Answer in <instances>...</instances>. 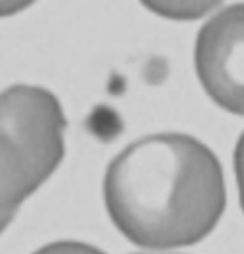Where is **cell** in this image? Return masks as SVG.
<instances>
[{
	"label": "cell",
	"instance_id": "6",
	"mask_svg": "<svg viewBox=\"0 0 244 254\" xmlns=\"http://www.w3.org/2000/svg\"><path fill=\"white\" fill-rule=\"evenodd\" d=\"M233 166H235V176H237V186H239V199H241V206L244 210V132L235 145Z\"/></svg>",
	"mask_w": 244,
	"mask_h": 254
},
{
	"label": "cell",
	"instance_id": "3",
	"mask_svg": "<svg viewBox=\"0 0 244 254\" xmlns=\"http://www.w3.org/2000/svg\"><path fill=\"white\" fill-rule=\"evenodd\" d=\"M195 69L212 102L244 117V2L219 10L200 27Z\"/></svg>",
	"mask_w": 244,
	"mask_h": 254
},
{
	"label": "cell",
	"instance_id": "8",
	"mask_svg": "<svg viewBox=\"0 0 244 254\" xmlns=\"http://www.w3.org/2000/svg\"><path fill=\"white\" fill-rule=\"evenodd\" d=\"M17 210H6V212H0V233L12 224V220L15 218Z\"/></svg>",
	"mask_w": 244,
	"mask_h": 254
},
{
	"label": "cell",
	"instance_id": "5",
	"mask_svg": "<svg viewBox=\"0 0 244 254\" xmlns=\"http://www.w3.org/2000/svg\"><path fill=\"white\" fill-rule=\"evenodd\" d=\"M33 254H107L98 247H92L88 243L80 241H55L39 249Z\"/></svg>",
	"mask_w": 244,
	"mask_h": 254
},
{
	"label": "cell",
	"instance_id": "7",
	"mask_svg": "<svg viewBox=\"0 0 244 254\" xmlns=\"http://www.w3.org/2000/svg\"><path fill=\"white\" fill-rule=\"evenodd\" d=\"M37 0H0V17H10L33 6Z\"/></svg>",
	"mask_w": 244,
	"mask_h": 254
},
{
	"label": "cell",
	"instance_id": "1",
	"mask_svg": "<svg viewBox=\"0 0 244 254\" xmlns=\"http://www.w3.org/2000/svg\"><path fill=\"white\" fill-rule=\"evenodd\" d=\"M103 199L128 241L162 251L208 237L223 216L227 193L208 145L187 134H153L111 161Z\"/></svg>",
	"mask_w": 244,
	"mask_h": 254
},
{
	"label": "cell",
	"instance_id": "4",
	"mask_svg": "<svg viewBox=\"0 0 244 254\" xmlns=\"http://www.w3.org/2000/svg\"><path fill=\"white\" fill-rule=\"evenodd\" d=\"M149 12L166 19L193 21L212 12L223 0H140Z\"/></svg>",
	"mask_w": 244,
	"mask_h": 254
},
{
	"label": "cell",
	"instance_id": "2",
	"mask_svg": "<svg viewBox=\"0 0 244 254\" xmlns=\"http://www.w3.org/2000/svg\"><path fill=\"white\" fill-rule=\"evenodd\" d=\"M63 107L50 90L15 84L0 92V212L17 210L65 157Z\"/></svg>",
	"mask_w": 244,
	"mask_h": 254
}]
</instances>
